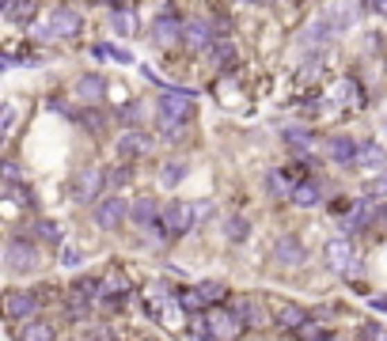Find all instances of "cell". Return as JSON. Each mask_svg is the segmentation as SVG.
Masks as SVG:
<instances>
[{
	"instance_id": "2e32d148",
	"label": "cell",
	"mask_w": 387,
	"mask_h": 341,
	"mask_svg": "<svg viewBox=\"0 0 387 341\" xmlns=\"http://www.w3.org/2000/svg\"><path fill=\"white\" fill-rule=\"evenodd\" d=\"M103 87H107V84H103V76H80L76 80V95H80V99H87V103H99Z\"/></svg>"
},
{
	"instance_id": "3957f363",
	"label": "cell",
	"mask_w": 387,
	"mask_h": 341,
	"mask_svg": "<svg viewBox=\"0 0 387 341\" xmlns=\"http://www.w3.org/2000/svg\"><path fill=\"white\" fill-rule=\"evenodd\" d=\"M198 220V209L194 205H182V201H175V205L164 209V216H160V235H167V239H175V235L190 231V224Z\"/></svg>"
},
{
	"instance_id": "277c9868",
	"label": "cell",
	"mask_w": 387,
	"mask_h": 341,
	"mask_svg": "<svg viewBox=\"0 0 387 341\" xmlns=\"http://www.w3.org/2000/svg\"><path fill=\"white\" fill-rule=\"evenodd\" d=\"M205 322H209V330H213L221 341H236L239 334H243V330H239V315L232 311V307H209Z\"/></svg>"
},
{
	"instance_id": "4316f807",
	"label": "cell",
	"mask_w": 387,
	"mask_h": 341,
	"mask_svg": "<svg viewBox=\"0 0 387 341\" xmlns=\"http://www.w3.org/2000/svg\"><path fill=\"white\" fill-rule=\"evenodd\" d=\"M107 186H129V167H114V170H107Z\"/></svg>"
},
{
	"instance_id": "d6a6232c",
	"label": "cell",
	"mask_w": 387,
	"mask_h": 341,
	"mask_svg": "<svg viewBox=\"0 0 387 341\" xmlns=\"http://www.w3.org/2000/svg\"><path fill=\"white\" fill-rule=\"evenodd\" d=\"M12 125H15V107L8 103V107H4V121H0V129H4V133H12Z\"/></svg>"
},
{
	"instance_id": "6da1fadb",
	"label": "cell",
	"mask_w": 387,
	"mask_h": 341,
	"mask_svg": "<svg viewBox=\"0 0 387 341\" xmlns=\"http://www.w3.org/2000/svg\"><path fill=\"white\" fill-rule=\"evenodd\" d=\"M190 114H194V91H175V87H167L156 103V125L164 129L167 137H175Z\"/></svg>"
},
{
	"instance_id": "d590c367",
	"label": "cell",
	"mask_w": 387,
	"mask_h": 341,
	"mask_svg": "<svg viewBox=\"0 0 387 341\" xmlns=\"http://www.w3.org/2000/svg\"><path fill=\"white\" fill-rule=\"evenodd\" d=\"M376 12H380V15H387V0H376Z\"/></svg>"
},
{
	"instance_id": "4dcf8cb0",
	"label": "cell",
	"mask_w": 387,
	"mask_h": 341,
	"mask_svg": "<svg viewBox=\"0 0 387 341\" xmlns=\"http://www.w3.org/2000/svg\"><path fill=\"white\" fill-rule=\"evenodd\" d=\"M35 231H38V235H42V239L58 243V227H53L50 220H38V224H35Z\"/></svg>"
},
{
	"instance_id": "4fadbf2b",
	"label": "cell",
	"mask_w": 387,
	"mask_h": 341,
	"mask_svg": "<svg viewBox=\"0 0 387 341\" xmlns=\"http://www.w3.org/2000/svg\"><path fill=\"white\" fill-rule=\"evenodd\" d=\"M129 216H133V224H141V227H156L164 213H160V205L152 198H141L133 209H129Z\"/></svg>"
},
{
	"instance_id": "5b68a950",
	"label": "cell",
	"mask_w": 387,
	"mask_h": 341,
	"mask_svg": "<svg viewBox=\"0 0 387 341\" xmlns=\"http://www.w3.org/2000/svg\"><path fill=\"white\" fill-rule=\"evenodd\" d=\"M126 213H129V205H126L122 198H99V201H95V224H99V227H107V231L122 227Z\"/></svg>"
},
{
	"instance_id": "83f0119b",
	"label": "cell",
	"mask_w": 387,
	"mask_h": 341,
	"mask_svg": "<svg viewBox=\"0 0 387 341\" xmlns=\"http://www.w3.org/2000/svg\"><path fill=\"white\" fill-rule=\"evenodd\" d=\"M361 341H387V334L376 322H365V326H361Z\"/></svg>"
},
{
	"instance_id": "9c48e42d",
	"label": "cell",
	"mask_w": 387,
	"mask_h": 341,
	"mask_svg": "<svg viewBox=\"0 0 387 341\" xmlns=\"http://www.w3.org/2000/svg\"><path fill=\"white\" fill-rule=\"evenodd\" d=\"M182 38V23L171 19V15H160L152 23V46H175Z\"/></svg>"
},
{
	"instance_id": "8fae6325",
	"label": "cell",
	"mask_w": 387,
	"mask_h": 341,
	"mask_svg": "<svg viewBox=\"0 0 387 341\" xmlns=\"http://www.w3.org/2000/svg\"><path fill=\"white\" fill-rule=\"evenodd\" d=\"M273 258L285 262V265H300L304 258H308V250H304L300 239H277V243H273Z\"/></svg>"
},
{
	"instance_id": "f1b7e54d",
	"label": "cell",
	"mask_w": 387,
	"mask_h": 341,
	"mask_svg": "<svg viewBox=\"0 0 387 341\" xmlns=\"http://www.w3.org/2000/svg\"><path fill=\"white\" fill-rule=\"evenodd\" d=\"M327 38H330V27H327V23H311V30H308V42H327Z\"/></svg>"
},
{
	"instance_id": "ba28073f",
	"label": "cell",
	"mask_w": 387,
	"mask_h": 341,
	"mask_svg": "<svg viewBox=\"0 0 387 341\" xmlns=\"http://www.w3.org/2000/svg\"><path fill=\"white\" fill-rule=\"evenodd\" d=\"M103 178H107V175H103V170H95V167H92V170H80V175H76V186H72V193H76L80 201H95V198H99V190L107 186Z\"/></svg>"
},
{
	"instance_id": "7402d4cb",
	"label": "cell",
	"mask_w": 387,
	"mask_h": 341,
	"mask_svg": "<svg viewBox=\"0 0 387 341\" xmlns=\"http://www.w3.org/2000/svg\"><path fill=\"white\" fill-rule=\"evenodd\" d=\"M266 190H270L273 198H285V193H289V198H293V186H289L285 170H273V175L266 178Z\"/></svg>"
},
{
	"instance_id": "9a60e30c",
	"label": "cell",
	"mask_w": 387,
	"mask_h": 341,
	"mask_svg": "<svg viewBox=\"0 0 387 341\" xmlns=\"http://www.w3.org/2000/svg\"><path fill=\"white\" fill-rule=\"evenodd\" d=\"M144 152H148V137L144 133H126L122 141H118V156L122 159H141Z\"/></svg>"
},
{
	"instance_id": "f546056e",
	"label": "cell",
	"mask_w": 387,
	"mask_h": 341,
	"mask_svg": "<svg viewBox=\"0 0 387 341\" xmlns=\"http://www.w3.org/2000/svg\"><path fill=\"white\" fill-rule=\"evenodd\" d=\"M228 235H232V239H247V220H239V216H232V220H228Z\"/></svg>"
},
{
	"instance_id": "cb8c5ba5",
	"label": "cell",
	"mask_w": 387,
	"mask_h": 341,
	"mask_svg": "<svg viewBox=\"0 0 387 341\" xmlns=\"http://www.w3.org/2000/svg\"><path fill=\"white\" fill-rule=\"evenodd\" d=\"M361 164H365V167H380L384 164V148H380V144H368V148H361Z\"/></svg>"
},
{
	"instance_id": "8992f818",
	"label": "cell",
	"mask_w": 387,
	"mask_h": 341,
	"mask_svg": "<svg viewBox=\"0 0 387 341\" xmlns=\"http://www.w3.org/2000/svg\"><path fill=\"white\" fill-rule=\"evenodd\" d=\"M4 262L12 265L15 273H31L38 265V254H35V247H31L27 239H12L8 250H4Z\"/></svg>"
},
{
	"instance_id": "ac0fdd59",
	"label": "cell",
	"mask_w": 387,
	"mask_h": 341,
	"mask_svg": "<svg viewBox=\"0 0 387 341\" xmlns=\"http://www.w3.org/2000/svg\"><path fill=\"white\" fill-rule=\"evenodd\" d=\"M304 322H308V315H304V307H296V304H285L277 311V326H296L300 330Z\"/></svg>"
},
{
	"instance_id": "7a4b0ae2",
	"label": "cell",
	"mask_w": 387,
	"mask_h": 341,
	"mask_svg": "<svg viewBox=\"0 0 387 341\" xmlns=\"http://www.w3.org/2000/svg\"><path fill=\"white\" fill-rule=\"evenodd\" d=\"M327 262L334 273H342L345 281H357L361 277V262L353 258V243L350 239H330L327 243Z\"/></svg>"
},
{
	"instance_id": "d6986e66",
	"label": "cell",
	"mask_w": 387,
	"mask_h": 341,
	"mask_svg": "<svg viewBox=\"0 0 387 341\" xmlns=\"http://www.w3.org/2000/svg\"><path fill=\"white\" fill-rule=\"evenodd\" d=\"M293 201H296V205H304V209L316 205V201H319V186L316 182H293Z\"/></svg>"
},
{
	"instance_id": "44dd1931",
	"label": "cell",
	"mask_w": 387,
	"mask_h": 341,
	"mask_svg": "<svg viewBox=\"0 0 387 341\" xmlns=\"http://www.w3.org/2000/svg\"><path fill=\"white\" fill-rule=\"evenodd\" d=\"M209 57H213L216 69H232V64H236V50H232L228 42H213L209 46Z\"/></svg>"
},
{
	"instance_id": "ffe728a7",
	"label": "cell",
	"mask_w": 387,
	"mask_h": 341,
	"mask_svg": "<svg viewBox=\"0 0 387 341\" xmlns=\"http://www.w3.org/2000/svg\"><path fill=\"white\" fill-rule=\"evenodd\" d=\"M205 304H209V299H205V292H201V288H182L179 292V307H182V311H205Z\"/></svg>"
},
{
	"instance_id": "30bf717a",
	"label": "cell",
	"mask_w": 387,
	"mask_h": 341,
	"mask_svg": "<svg viewBox=\"0 0 387 341\" xmlns=\"http://www.w3.org/2000/svg\"><path fill=\"white\" fill-rule=\"evenodd\" d=\"M182 42H187L190 50H205V46H213V27H209L205 19L182 23Z\"/></svg>"
},
{
	"instance_id": "836d02e7",
	"label": "cell",
	"mask_w": 387,
	"mask_h": 341,
	"mask_svg": "<svg viewBox=\"0 0 387 341\" xmlns=\"http://www.w3.org/2000/svg\"><path fill=\"white\" fill-rule=\"evenodd\" d=\"M80 258H84V254H80L76 247H69V250L61 254V262H64V265H80Z\"/></svg>"
},
{
	"instance_id": "52a82bcc",
	"label": "cell",
	"mask_w": 387,
	"mask_h": 341,
	"mask_svg": "<svg viewBox=\"0 0 387 341\" xmlns=\"http://www.w3.org/2000/svg\"><path fill=\"white\" fill-rule=\"evenodd\" d=\"M4 311H8V319L12 322H23V319H35V311H38V299H35V292H8L4 296Z\"/></svg>"
},
{
	"instance_id": "d4e9b609",
	"label": "cell",
	"mask_w": 387,
	"mask_h": 341,
	"mask_svg": "<svg viewBox=\"0 0 387 341\" xmlns=\"http://www.w3.org/2000/svg\"><path fill=\"white\" fill-rule=\"evenodd\" d=\"M198 288L205 292V299H209V304H213V299H224V296H228V288H224L221 281H205V284H198Z\"/></svg>"
},
{
	"instance_id": "484cf974",
	"label": "cell",
	"mask_w": 387,
	"mask_h": 341,
	"mask_svg": "<svg viewBox=\"0 0 387 341\" xmlns=\"http://www.w3.org/2000/svg\"><path fill=\"white\" fill-rule=\"evenodd\" d=\"M182 175H187V167H182V164H167V167H164V175H160V178H164V186H175Z\"/></svg>"
},
{
	"instance_id": "e0dca14e",
	"label": "cell",
	"mask_w": 387,
	"mask_h": 341,
	"mask_svg": "<svg viewBox=\"0 0 387 341\" xmlns=\"http://www.w3.org/2000/svg\"><path fill=\"white\" fill-rule=\"evenodd\" d=\"M15 338L19 341H53V326H46V322H23Z\"/></svg>"
},
{
	"instance_id": "1f68e13d",
	"label": "cell",
	"mask_w": 387,
	"mask_h": 341,
	"mask_svg": "<svg viewBox=\"0 0 387 341\" xmlns=\"http://www.w3.org/2000/svg\"><path fill=\"white\" fill-rule=\"evenodd\" d=\"M114 27H118V35H133V19H129L126 12L114 15Z\"/></svg>"
},
{
	"instance_id": "603a6c76",
	"label": "cell",
	"mask_w": 387,
	"mask_h": 341,
	"mask_svg": "<svg viewBox=\"0 0 387 341\" xmlns=\"http://www.w3.org/2000/svg\"><path fill=\"white\" fill-rule=\"evenodd\" d=\"M232 311L239 315V322H251V326H255V322H262V311L255 307V299H239V304L232 307Z\"/></svg>"
},
{
	"instance_id": "e575fe53",
	"label": "cell",
	"mask_w": 387,
	"mask_h": 341,
	"mask_svg": "<svg viewBox=\"0 0 387 341\" xmlns=\"http://www.w3.org/2000/svg\"><path fill=\"white\" fill-rule=\"evenodd\" d=\"M372 307H376V311H387V299L380 296V299H372Z\"/></svg>"
},
{
	"instance_id": "7c38bea8",
	"label": "cell",
	"mask_w": 387,
	"mask_h": 341,
	"mask_svg": "<svg viewBox=\"0 0 387 341\" xmlns=\"http://www.w3.org/2000/svg\"><path fill=\"white\" fill-rule=\"evenodd\" d=\"M327 156L334 159V164H353V159H357V144L350 141V137H330L327 141Z\"/></svg>"
},
{
	"instance_id": "5bb4252c",
	"label": "cell",
	"mask_w": 387,
	"mask_h": 341,
	"mask_svg": "<svg viewBox=\"0 0 387 341\" xmlns=\"http://www.w3.org/2000/svg\"><path fill=\"white\" fill-rule=\"evenodd\" d=\"M50 27H53V35L72 38L80 30V12H72V8H58V12H53V19H50Z\"/></svg>"
}]
</instances>
